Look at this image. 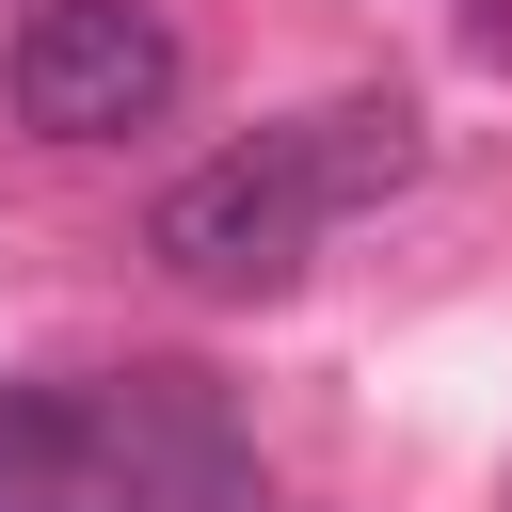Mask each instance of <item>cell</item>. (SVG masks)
I'll return each instance as SVG.
<instances>
[{"mask_svg":"<svg viewBox=\"0 0 512 512\" xmlns=\"http://www.w3.org/2000/svg\"><path fill=\"white\" fill-rule=\"evenodd\" d=\"M176 112V16L160 0H32L16 16V128L32 144H128Z\"/></svg>","mask_w":512,"mask_h":512,"instance_id":"cell-2","label":"cell"},{"mask_svg":"<svg viewBox=\"0 0 512 512\" xmlns=\"http://www.w3.org/2000/svg\"><path fill=\"white\" fill-rule=\"evenodd\" d=\"M416 176V112L400 96H336V112H304V128H256V144H224V160H192L160 208H144V256L176 272V288H288L304 256H320V224L336 208H384Z\"/></svg>","mask_w":512,"mask_h":512,"instance_id":"cell-1","label":"cell"}]
</instances>
